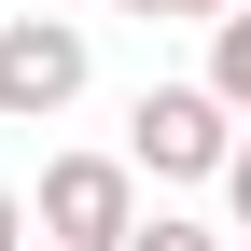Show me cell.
<instances>
[{"label":"cell","instance_id":"6da1fadb","mask_svg":"<svg viewBox=\"0 0 251 251\" xmlns=\"http://www.w3.org/2000/svg\"><path fill=\"white\" fill-rule=\"evenodd\" d=\"M224 153H237V112L209 98V84H153V98L126 112V168L140 181H224Z\"/></svg>","mask_w":251,"mask_h":251},{"label":"cell","instance_id":"7a4b0ae2","mask_svg":"<svg viewBox=\"0 0 251 251\" xmlns=\"http://www.w3.org/2000/svg\"><path fill=\"white\" fill-rule=\"evenodd\" d=\"M140 237V168L126 153H56L42 168V251H126Z\"/></svg>","mask_w":251,"mask_h":251},{"label":"cell","instance_id":"3957f363","mask_svg":"<svg viewBox=\"0 0 251 251\" xmlns=\"http://www.w3.org/2000/svg\"><path fill=\"white\" fill-rule=\"evenodd\" d=\"M84 70H98V56H84L70 14H0V126H56L84 98Z\"/></svg>","mask_w":251,"mask_h":251},{"label":"cell","instance_id":"277c9868","mask_svg":"<svg viewBox=\"0 0 251 251\" xmlns=\"http://www.w3.org/2000/svg\"><path fill=\"white\" fill-rule=\"evenodd\" d=\"M209 98L251 126V0H237V14H209Z\"/></svg>","mask_w":251,"mask_h":251},{"label":"cell","instance_id":"5b68a950","mask_svg":"<svg viewBox=\"0 0 251 251\" xmlns=\"http://www.w3.org/2000/svg\"><path fill=\"white\" fill-rule=\"evenodd\" d=\"M126 251H224V237H209V224H181V209H153V224L126 237Z\"/></svg>","mask_w":251,"mask_h":251},{"label":"cell","instance_id":"8992f818","mask_svg":"<svg viewBox=\"0 0 251 251\" xmlns=\"http://www.w3.org/2000/svg\"><path fill=\"white\" fill-rule=\"evenodd\" d=\"M224 209L251 224V126H237V153H224Z\"/></svg>","mask_w":251,"mask_h":251},{"label":"cell","instance_id":"52a82bcc","mask_svg":"<svg viewBox=\"0 0 251 251\" xmlns=\"http://www.w3.org/2000/svg\"><path fill=\"white\" fill-rule=\"evenodd\" d=\"M0 251H28V196H14V181H0Z\"/></svg>","mask_w":251,"mask_h":251},{"label":"cell","instance_id":"ba28073f","mask_svg":"<svg viewBox=\"0 0 251 251\" xmlns=\"http://www.w3.org/2000/svg\"><path fill=\"white\" fill-rule=\"evenodd\" d=\"M112 14H209V0H112Z\"/></svg>","mask_w":251,"mask_h":251},{"label":"cell","instance_id":"9c48e42d","mask_svg":"<svg viewBox=\"0 0 251 251\" xmlns=\"http://www.w3.org/2000/svg\"><path fill=\"white\" fill-rule=\"evenodd\" d=\"M209 14H237V0H209Z\"/></svg>","mask_w":251,"mask_h":251}]
</instances>
